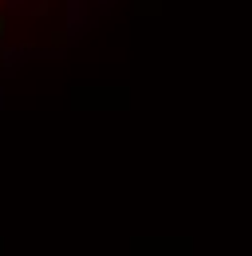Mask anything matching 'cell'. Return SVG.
<instances>
[{"mask_svg": "<svg viewBox=\"0 0 252 256\" xmlns=\"http://www.w3.org/2000/svg\"><path fill=\"white\" fill-rule=\"evenodd\" d=\"M20 8V0H0V28H4V16H12Z\"/></svg>", "mask_w": 252, "mask_h": 256, "instance_id": "6da1fadb", "label": "cell"}]
</instances>
